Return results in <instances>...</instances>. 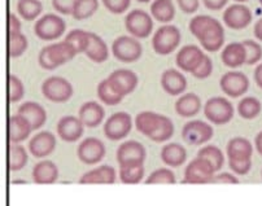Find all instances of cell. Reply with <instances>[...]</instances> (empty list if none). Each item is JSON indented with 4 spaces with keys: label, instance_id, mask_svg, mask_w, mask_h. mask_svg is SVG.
Listing matches in <instances>:
<instances>
[{
    "label": "cell",
    "instance_id": "6da1fadb",
    "mask_svg": "<svg viewBox=\"0 0 262 206\" xmlns=\"http://www.w3.org/2000/svg\"><path fill=\"white\" fill-rule=\"evenodd\" d=\"M191 34L200 42L207 52H218L225 43V30L222 24L208 14H198L188 25Z\"/></svg>",
    "mask_w": 262,
    "mask_h": 206
},
{
    "label": "cell",
    "instance_id": "7a4b0ae2",
    "mask_svg": "<svg viewBox=\"0 0 262 206\" xmlns=\"http://www.w3.org/2000/svg\"><path fill=\"white\" fill-rule=\"evenodd\" d=\"M135 127L140 134L152 142L164 143L170 140L174 135L173 121L164 115L155 111H140L135 117Z\"/></svg>",
    "mask_w": 262,
    "mask_h": 206
},
{
    "label": "cell",
    "instance_id": "3957f363",
    "mask_svg": "<svg viewBox=\"0 0 262 206\" xmlns=\"http://www.w3.org/2000/svg\"><path fill=\"white\" fill-rule=\"evenodd\" d=\"M77 56L74 48L68 42L51 43L40 50L39 56H38V62L40 67L45 70H55L56 67L67 64L70 60H73Z\"/></svg>",
    "mask_w": 262,
    "mask_h": 206
},
{
    "label": "cell",
    "instance_id": "277c9868",
    "mask_svg": "<svg viewBox=\"0 0 262 206\" xmlns=\"http://www.w3.org/2000/svg\"><path fill=\"white\" fill-rule=\"evenodd\" d=\"M181 40V30L171 24H166V25L160 26L155 31L154 36H152V47L157 55L167 56L179 47Z\"/></svg>",
    "mask_w": 262,
    "mask_h": 206
},
{
    "label": "cell",
    "instance_id": "5b68a950",
    "mask_svg": "<svg viewBox=\"0 0 262 206\" xmlns=\"http://www.w3.org/2000/svg\"><path fill=\"white\" fill-rule=\"evenodd\" d=\"M204 116L210 123L217 126L227 125L234 118V105L222 96H214L204 104Z\"/></svg>",
    "mask_w": 262,
    "mask_h": 206
},
{
    "label": "cell",
    "instance_id": "8992f818",
    "mask_svg": "<svg viewBox=\"0 0 262 206\" xmlns=\"http://www.w3.org/2000/svg\"><path fill=\"white\" fill-rule=\"evenodd\" d=\"M67 30V24L64 18L56 13H47L39 17L34 25V33L45 42H53L64 35Z\"/></svg>",
    "mask_w": 262,
    "mask_h": 206
},
{
    "label": "cell",
    "instance_id": "52a82bcc",
    "mask_svg": "<svg viewBox=\"0 0 262 206\" xmlns=\"http://www.w3.org/2000/svg\"><path fill=\"white\" fill-rule=\"evenodd\" d=\"M112 53L118 61L123 64H133L142 57V43L134 36L121 35L112 44Z\"/></svg>",
    "mask_w": 262,
    "mask_h": 206
},
{
    "label": "cell",
    "instance_id": "ba28073f",
    "mask_svg": "<svg viewBox=\"0 0 262 206\" xmlns=\"http://www.w3.org/2000/svg\"><path fill=\"white\" fill-rule=\"evenodd\" d=\"M125 28L128 35L137 39H144L154 31V18L151 13L143 9H133L125 17Z\"/></svg>",
    "mask_w": 262,
    "mask_h": 206
},
{
    "label": "cell",
    "instance_id": "9c48e42d",
    "mask_svg": "<svg viewBox=\"0 0 262 206\" xmlns=\"http://www.w3.org/2000/svg\"><path fill=\"white\" fill-rule=\"evenodd\" d=\"M42 94L47 100L56 104L67 103L74 94L72 83L59 76L48 77L42 83Z\"/></svg>",
    "mask_w": 262,
    "mask_h": 206
},
{
    "label": "cell",
    "instance_id": "30bf717a",
    "mask_svg": "<svg viewBox=\"0 0 262 206\" xmlns=\"http://www.w3.org/2000/svg\"><path fill=\"white\" fill-rule=\"evenodd\" d=\"M133 128V118L126 111H117L104 123V135L112 142L122 140L130 134Z\"/></svg>",
    "mask_w": 262,
    "mask_h": 206
},
{
    "label": "cell",
    "instance_id": "8fae6325",
    "mask_svg": "<svg viewBox=\"0 0 262 206\" xmlns=\"http://www.w3.org/2000/svg\"><path fill=\"white\" fill-rule=\"evenodd\" d=\"M145 157H147L145 148L137 140H128V142L122 143L116 152V158H117L120 167L143 165L145 161Z\"/></svg>",
    "mask_w": 262,
    "mask_h": 206
},
{
    "label": "cell",
    "instance_id": "7c38bea8",
    "mask_svg": "<svg viewBox=\"0 0 262 206\" xmlns=\"http://www.w3.org/2000/svg\"><path fill=\"white\" fill-rule=\"evenodd\" d=\"M214 130L209 123L200 120H193L187 122L182 128V138L190 145H203L212 140Z\"/></svg>",
    "mask_w": 262,
    "mask_h": 206
},
{
    "label": "cell",
    "instance_id": "4fadbf2b",
    "mask_svg": "<svg viewBox=\"0 0 262 206\" xmlns=\"http://www.w3.org/2000/svg\"><path fill=\"white\" fill-rule=\"evenodd\" d=\"M214 170L207 159L196 157L184 169V178L182 183L207 184L212 183Z\"/></svg>",
    "mask_w": 262,
    "mask_h": 206
},
{
    "label": "cell",
    "instance_id": "5bb4252c",
    "mask_svg": "<svg viewBox=\"0 0 262 206\" xmlns=\"http://www.w3.org/2000/svg\"><path fill=\"white\" fill-rule=\"evenodd\" d=\"M220 87L229 98H240L249 89V78L239 70H230L222 76Z\"/></svg>",
    "mask_w": 262,
    "mask_h": 206
},
{
    "label": "cell",
    "instance_id": "9a60e30c",
    "mask_svg": "<svg viewBox=\"0 0 262 206\" xmlns=\"http://www.w3.org/2000/svg\"><path fill=\"white\" fill-rule=\"evenodd\" d=\"M105 154V145L98 138H86L84 140H82L81 144L77 148V156H78L79 161L83 162L84 165H89V166L103 161Z\"/></svg>",
    "mask_w": 262,
    "mask_h": 206
},
{
    "label": "cell",
    "instance_id": "2e32d148",
    "mask_svg": "<svg viewBox=\"0 0 262 206\" xmlns=\"http://www.w3.org/2000/svg\"><path fill=\"white\" fill-rule=\"evenodd\" d=\"M223 24L232 30H243L251 25L253 14L251 9L242 3H235L223 11Z\"/></svg>",
    "mask_w": 262,
    "mask_h": 206
},
{
    "label": "cell",
    "instance_id": "e0dca14e",
    "mask_svg": "<svg viewBox=\"0 0 262 206\" xmlns=\"http://www.w3.org/2000/svg\"><path fill=\"white\" fill-rule=\"evenodd\" d=\"M205 53L203 52L199 45L196 44H187L183 45L181 50L177 52L176 56V64L181 72L191 73L192 74L200 62L203 61Z\"/></svg>",
    "mask_w": 262,
    "mask_h": 206
},
{
    "label": "cell",
    "instance_id": "ac0fdd59",
    "mask_svg": "<svg viewBox=\"0 0 262 206\" xmlns=\"http://www.w3.org/2000/svg\"><path fill=\"white\" fill-rule=\"evenodd\" d=\"M109 82L112 86L115 87L116 91L125 98V96L130 95L137 89L138 83H139V78L133 70L128 69H117L113 73H111L108 77Z\"/></svg>",
    "mask_w": 262,
    "mask_h": 206
},
{
    "label": "cell",
    "instance_id": "d6986e66",
    "mask_svg": "<svg viewBox=\"0 0 262 206\" xmlns=\"http://www.w3.org/2000/svg\"><path fill=\"white\" fill-rule=\"evenodd\" d=\"M56 132L64 142L74 143L82 138L84 132V126L76 116H64L57 122Z\"/></svg>",
    "mask_w": 262,
    "mask_h": 206
},
{
    "label": "cell",
    "instance_id": "ffe728a7",
    "mask_svg": "<svg viewBox=\"0 0 262 206\" xmlns=\"http://www.w3.org/2000/svg\"><path fill=\"white\" fill-rule=\"evenodd\" d=\"M56 136L50 131H40L34 135L29 142V151L35 158H46L51 156L56 149Z\"/></svg>",
    "mask_w": 262,
    "mask_h": 206
},
{
    "label": "cell",
    "instance_id": "44dd1931",
    "mask_svg": "<svg viewBox=\"0 0 262 206\" xmlns=\"http://www.w3.org/2000/svg\"><path fill=\"white\" fill-rule=\"evenodd\" d=\"M162 89L170 96L183 95L187 88V79L178 69H167L161 74L160 79Z\"/></svg>",
    "mask_w": 262,
    "mask_h": 206
},
{
    "label": "cell",
    "instance_id": "7402d4cb",
    "mask_svg": "<svg viewBox=\"0 0 262 206\" xmlns=\"http://www.w3.org/2000/svg\"><path fill=\"white\" fill-rule=\"evenodd\" d=\"M78 118L84 127L95 128L103 123L105 118V109L98 101H87L79 108Z\"/></svg>",
    "mask_w": 262,
    "mask_h": 206
},
{
    "label": "cell",
    "instance_id": "603a6c76",
    "mask_svg": "<svg viewBox=\"0 0 262 206\" xmlns=\"http://www.w3.org/2000/svg\"><path fill=\"white\" fill-rule=\"evenodd\" d=\"M226 153L229 157V161H252L253 145L246 138H232L227 143Z\"/></svg>",
    "mask_w": 262,
    "mask_h": 206
},
{
    "label": "cell",
    "instance_id": "cb8c5ba5",
    "mask_svg": "<svg viewBox=\"0 0 262 206\" xmlns=\"http://www.w3.org/2000/svg\"><path fill=\"white\" fill-rule=\"evenodd\" d=\"M17 113L30 122L33 130H39L47 122V111L40 104L35 103V101H25L24 104H21Z\"/></svg>",
    "mask_w": 262,
    "mask_h": 206
},
{
    "label": "cell",
    "instance_id": "d4e9b609",
    "mask_svg": "<svg viewBox=\"0 0 262 206\" xmlns=\"http://www.w3.org/2000/svg\"><path fill=\"white\" fill-rule=\"evenodd\" d=\"M223 65L231 69H236L247 62V51L243 42H232L227 44L221 52Z\"/></svg>",
    "mask_w": 262,
    "mask_h": 206
},
{
    "label": "cell",
    "instance_id": "484cf974",
    "mask_svg": "<svg viewBox=\"0 0 262 206\" xmlns=\"http://www.w3.org/2000/svg\"><path fill=\"white\" fill-rule=\"evenodd\" d=\"M117 179V171L113 166L103 165L87 171L79 179L81 184H113Z\"/></svg>",
    "mask_w": 262,
    "mask_h": 206
},
{
    "label": "cell",
    "instance_id": "4316f807",
    "mask_svg": "<svg viewBox=\"0 0 262 206\" xmlns=\"http://www.w3.org/2000/svg\"><path fill=\"white\" fill-rule=\"evenodd\" d=\"M33 127H31L30 122L23 117L21 115H14L11 116L8 120V135H9V142L11 143H18L24 142L30 136Z\"/></svg>",
    "mask_w": 262,
    "mask_h": 206
},
{
    "label": "cell",
    "instance_id": "83f0119b",
    "mask_svg": "<svg viewBox=\"0 0 262 206\" xmlns=\"http://www.w3.org/2000/svg\"><path fill=\"white\" fill-rule=\"evenodd\" d=\"M201 110V99L200 96L193 92H187L179 96L176 101L177 115L183 118L195 117Z\"/></svg>",
    "mask_w": 262,
    "mask_h": 206
},
{
    "label": "cell",
    "instance_id": "f1b7e54d",
    "mask_svg": "<svg viewBox=\"0 0 262 206\" xmlns=\"http://www.w3.org/2000/svg\"><path fill=\"white\" fill-rule=\"evenodd\" d=\"M59 179V169L55 162L43 159L33 169V180L36 184H53Z\"/></svg>",
    "mask_w": 262,
    "mask_h": 206
},
{
    "label": "cell",
    "instance_id": "f546056e",
    "mask_svg": "<svg viewBox=\"0 0 262 206\" xmlns=\"http://www.w3.org/2000/svg\"><path fill=\"white\" fill-rule=\"evenodd\" d=\"M160 157L166 166L179 167L186 162L187 151L183 145L178 144V143H169L162 147Z\"/></svg>",
    "mask_w": 262,
    "mask_h": 206
},
{
    "label": "cell",
    "instance_id": "4dcf8cb0",
    "mask_svg": "<svg viewBox=\"0 0 262 206\" xmlns=\"http://www.w3.org/2000/svg\"><path fill=\"white\" fill-rule=\"evenodd\" d=\"M84 55H86L92 62L103 64V62H105L109 57L108 45L104 42L103 38H100L98 34L90 33V43L87 50L84 51Z\"/></svg>",
    "mask_w": 262,
    "mask_h": 206
},
{
    "label": "cell",
    "instance_id": "1f68e13d",
    "mask_svg": "<svg viewBox=\"0 0 262 206\" xmlns=\"http://www.w3.org/2000/svg\"><path fill=\"white\" fill-rule=\"evenodd\" d=\"M149 13L154 20L166 25L176 17V6L173 0H154L151 3Z\"/></svg>",
    "mask_w": 262,
    "mask_h": 206
},
{
    "label": "cell",
    "instance_id": "d6a6232c",
    "mask_svg": "<svg viewBox=\"0 0 262 206\" xmlns=\"http://www.w3.org/2000/svg\"><path fill=\"white\" fill-rule=\"evenodd\" d=\"M96 94H98L99 100L108 106L117 105V104H120L123 99V96L121 95V94H118L115 89V87L112 86V83L109 82L108 78L103 79V81L98 84Z\"/></svg>",
    "mask_w": 262,
    "mask_h": 206
},
{
    "label": "cell",
    "instance_id": "836d02e7",
    "mask_svg": "<svg viewBox=\"0 0 262 206\" xmlns=\"http://www.w3.org/2000/svg\"><path fill=\"white\" fill-rule=\"evenodd\" d=\"M262 110L261 101L254 96H246L237 103V113L244 120H254Z\"/></svg>",
    "mask_w": 262,
    "mask_h": 206
},
{
    "label": "cell",
    "instance_id": "e575fe53",
    "mask_svg": "<svg viewBox=\"0 0 262 206\" xmlns=\"http://www.w3.org/2000/svg\"><path fill=\"white\" fill-rule=\"evenodd\" d=\"M43 11V4L40 0H18L17 12L25 21L38 20Z\"/></svg>",
    "mask_w": 262,
    "mask_h": 206
},
{
    "label": "cell",
    "instance_id": "d590c367",
    "mask_svg": "<svg viewBox=\"0 0 262 206\" xmlns=\"http://www.w3.org/2000/svg\"><path fill=\"white\" fill-rule=\"evenodd\" d=\"M28 152L23 145L11 143L8 153V167L11 171H20L28 164Z\"/></svg>",
    "mask_w": 262,
    "mask_h": 206
},
{
    "label": "cell",
    "instance_id": "8d00e7d4",
    "mask_svg": "<svg viewBox=\"0 0 262 206\" xmlns=\"http://www.w3.org/2000/svg\"><path fill=\"white\" fill-rule=\"evenodd\" d=\"M198 157L207 159L213 167L214 173L220 171L225 164V156L217 145H205L198 152Z\"/></svg>",
    "mask_w": 262,
    "mask_h": 206
},
{
    "label": "cell",
    "instance_id": "74e56055",
    "mask_svg": "<svg viewBox=\"0 0 262 206\" xmlns=\"http://www.w3.org/2000/svg\"><path fill=\"white\" fill-rule=\"evenodd\" d=\"M99 0H77L73 9V18L77 21H83L90 18L98 12Z\"/></svg>",
    "mask_w": 262,
    "mask_h": 206
},
{
    "label": "cell",
    "instance_id": "f35d334b",
    "mask_svg": "<svg viewBox=\"0 0 262 206\" xmlns=\"http://www.w3.org/2000/svg\"><path fill=\"white\" fill-rule=\"evenodd\" d=\"M64 40L74 48L77 55L78 53H84V51L87 50L90 43V31L81 30V29H74V30L69 31L67 34Z\"/></svg>",
    "mask_w": 262,
    "mask_h": 206
},
{
    "label": "cell",
    "instance_id": "ab89813d",
    "mask_svg": "<svg viewBox=\"0 0 262 206\" xmlns=\"http://www.w3.org/2000/svg\"><path fill=\"white\" fill-rule=\"evenodd\" d=\"M28 38L23 33L8 35V55L12 59H17L28 50Z\"/></svg>",
    "mask_w": 262,
    "mask_h": 206
},
{
    "label": "cell",
    "instance_id": "60d3db41",
    "mask_svg": "<svg viewBox=\"0 0 262 206\" xmlns=\"http://www.w3.org/2000/svg\"><path fill=\"white\" fill-rule=\"evenodd\" d=\"M118 176L123 184H138L143 180L144 176V166L138 165V166L120 167Z\"/></svg>",
    "mask_w": 262,
    "mask_h": 206
},
{
    "label": "cell",
    "instance_id": "b9f144b4",
    "mask_svg": "<svg viewBox=\"0 0 262 206\" xmlns=\"http://www.w3.org/2000/svg\"><path fill=\"white\" fill-rule=\"evenodd\" d=\"M25 96V86L17 76H8V100L11 104H16Z\"/></svg>",
    "mask_w": 262,
    "mask_h": 206
},
{
    "label": "cell",
    "instance_id": "7bdbcfd3",
    "mask_svg": "<svg viewBox=\"0 0 262 206\" xmlns=\"http://www.w3.org/2000/svg\"><path fill=\"white\" fill-rule=\"evenodd\" d=\"M176 181V174L167 167L157 169L145 179V184H174Z\"/></svg>",
    "mask_w": 262,
    "mask_h": 206
},
{
    "label": "cell",
    "instance_id": "ee69618b",
    "mask_svg": "<svg viewBox=\"0 0 262 206\" xmlns=\"http://www.w3.org/2000/svg\"><path fill=\"white\" fill-rule=\"evenodd\" d=\"M247 51V65L259 64L262 60V45L258 42L252 39H247L243 42Z\"/></svg>",
    "mask_w": 262,
    "mask_h": 206
},
{
    "label": "cell",
    "instance_id": "f6af8a7d",
    "mask_svg": "<svg viewBox=\"0 0 262 206\" xmlns=\"http://www.w3.org/2000/svg\"><path fill=\"white\" fill-rule=\"evenodd\" d=\"M101 2L106 11L113 14L125 13L131 6V0H101Z\"/></svg>",
    "mask_w": 262,
    "mask_h": 206
},
{
    "label": "cell",
    "instance_id": "bcb514c9",
    "mask_svg": "<svg viewBox=\"0 0 262 206\" xmlns=\"http://www.w3.org/2000/svg\"><path fill=\"white\" fill-rule=\"evenodd\" d=\"M213 73V61L209 56H204L203 61L198 66V69L192 73V76L198 79H207L212 76Z\"/></svg>",
    "mask_w": 262,
    "mask_h": 206
},
{
    "label": "cell",
    "instance_id": "7dc6e473",
    "mask_svg": "<svg viewBox=\"0 0 262 206\" xmlns=\"http://www.w3.org/2000/svg\"><path fill=\"white\" fill-rule=\"evenodd\" d=\"M77 0H52V7L60 14H72Z\"/></svg>",
    "mask_w": 262,
    "mask_h": 206
},
{
    "label": "cell",
    "instance_id": "c3c4849f",
    "mask_svg": "<svg viewBox=\"0 0 262 206\" xmlns=\"http://www.w3.org/2000/svg\"><path fill=\"white\" fill-rule=\"evenodd\" d=\"M229 167L235 175H247L252 169V161H229Z\"/></svg>",
    "mask_w": 262,
    "mask_h": 206
},
{
    "label": "cell",
    "instance_id": "681fc988",
    "mask_svg": "<svg viewBox=\"0 0 262 206\" xmlns=\"http://www.w3.org/2000/svg\"><path fill=\"white\" fill-rule=\"evenodd\" d=\"M179 9L186 14H192L199 11L200 0H177Z\"/></svg>",
    "mask_w": 262,
    "mask_h": 206
},
{
    "label": "cell",
    "instance_id": "f907efd6",
    "mask_svg": "<svg viewBox=\"0 0 262 206\" xmlns=\"http://www.w3.org/2000/svg\"><path fill=\"white\" fill-rule=\"evenodd\" d=\"M212 183H214V184H237L239 183V179H237L234 174L220 173V174H217V175L213 176Z\"/></svg>",
    "mask_w": 262,
    "mask_h": 206
},
{
    "label": "cell",
    "instance_id": "816d5d0a",
    "mask_svg": "<svg viewBox=\"0 0 262 206\" xmlns=\"http://www.w3.org/2000/svg\"><path fill=\"white\" fill-rule=\"evenodd\" d=\"M21 33V21L14 13L8 14V35Z\"/></svg>",
    "mask_w": 262,
    "mask_h": 206
},
{
    "label": "cell",
    "instance_id": "f5cc1de1",
    "mask_svg": "<svg viewBox=\"0 0 262 206\" xmlns=\"http://www.w3.org/2000/svg\"><path fill=\"white\" fill-rule=\"evenodd\" d=\"M201 2L205 6V8H208L209 11H221L226 7L229 0H201Z\"/></svg>",
    "mask_w": 262,
    "mask_h": 206
},
{
    "label": "cell",
    "instance_id": "db71d44e",
    "mask_svg": "<svg viewBox=\"0 0 262 206\" xmlns=\"http://www.w3.org/2000/svg\"><path fill=\"white\" fill-rule=\"evenodd\" d=\"M253 78L257 86L262 89V62H259V64L256 66V69H254Z\"/></svg>",
    "mask_w": 262,
    "mask_h": 206
},
{
    "label": "cell",
    "instance_id": "11a10c76",
    "mask_svg": "<svg viewBox=\"0 0 262 206\" xmlns=\"http://www.w3.org/2000/svg\"><path fill=\"white\" fill-rule=\"evenodd\" d=\"M253 34H254V36L257 38V40L262 42V17L259 18L258 21H256V24H254Z\"/></svg>",
    "mask_w": 262,
    "mask_h": 206
},
{
    "label": "cell",
    "instance_id": "9f6ffc18",
    "mask_svg": "<svg viewBox=\"0 0 262 206\" xmlns=\"http://www.w3.org/2000/svg\"><path fill=\"white\" fill-rule=\"evenodd\" d=\"M254 145H256V149L259 156H262V131H259L256 138H254Z\"/></svg>",
    "mask_w": 262,
    "mask_h": 206
},
{
    "label": "cell",
    "instance_id": "6f0895ef",
    "mask_svg": "<svg viewBox=\"0 0 262 206\" xmlns=\"http://www.w3.org/2000/svg\"><path fill=\"white\" fill-rule=\"evenodd\" d=\"M138 3H149V2H154V0H137Z\"/></svg>",
    "mask_w": 262,
    "mask_h": 206
},
{
    "label": "cell",
    "instance_id": "680465c9",
    "mask_svg": "<svg viewBox=\"0 0 262 206\" xmlns=\"http://www.w3.org/2000/svg\"><path fill=\"white\" fill-rule=\"evenodd\" d=\"M235 2H236V3L244 4V3H246V2H249V0H235Z\"/></svg>",
    "mask_w": 262,
    "mask_h": 206
},
{
    "label": "cell",
    "instance_id": "91938a15",
    "mask_svg": "<svg viewBox=\"0 0 262 206\" xmlns=\"http://www.w3.org/2000/svg\"><path fill=\"white\" fill-rule=\"evenodd\" d=\"M258 2H259V4H261V6H262V0H258Z\"/></svg>",
    "mask_w": 262,
    "mask_h": 206
}]
</instances>
